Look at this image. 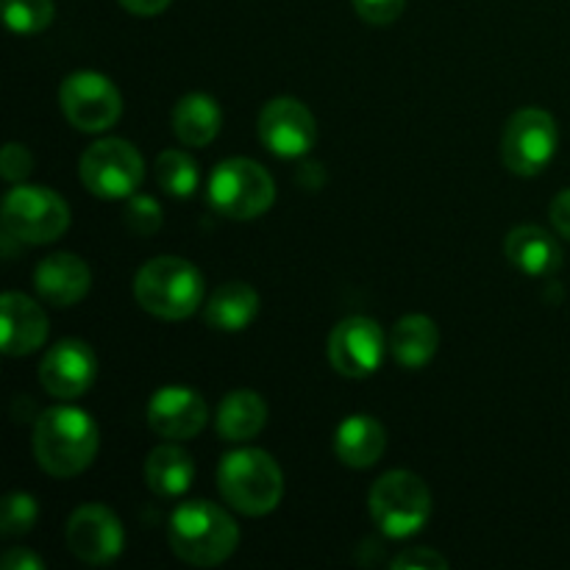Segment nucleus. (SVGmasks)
<instances>
[{"label": "nucleus", "mask_w": 570, "mask_h": 570, "mask_svg": "<svg viewBox=\"0 0 570 570\" xmlns=\"http://www.w3.org/2000/svg\"><path fill=\"white\" fill-rule=\"evenodd\" d=\"M33 287L39 298L50 306H76L92 287V273L89 265L76 254H53L42 259L33 271Z\"/></svg>", "instance_id": "nucleus-16"}, {"label": "nucleus", "mask_w": 570, "mask_h": 570, "mask_svg": "<svg viewBox=\"0 0 570 570\" xmlns=\"http://www.w3.org/2000/svg\"><path fill=\"white\" fill-rule=\"evenodd\" d=\"M126 226L139 237H150L161 228V206L150 195H131L126 206Z\"/></svg>", "instance_id": "nucleus-28"}, {"label": "nucleus", "mask_w": 570, "mask_h": 570, "mask_svg": "<svg viewBox=\"0 0 570 570\" xmlns=\"http://www.w3.org/2000/svg\"><path fill=\"white\" fill-rule=\"evenodd\" d=\"M315 117L298 98H273L259 115V139L271 154L298 159L315 145Z\"/></svg>", "instance_id": "nucleus-13"}, {"label": "nucleus", "mask_w": 570, "mask_h": 570, "mask_svg": "<svg viewBox=\"0 0 570 570\" xmlns=\"http://www.w3.org/2000/svg\"><path fill=\"white\" fill-rule=\"evenodd\" d=\"M384 360V332L371 317H345L328 334V362L345 379H365Z\"/></svg>", "instance_id": "nucleus-11"}, {"label": "nucleus", "mask_w": 570, "mask_h": 570, "mask_svg": "<svg viewBox=\"0 0 570 570\" xmlns=\"http://www.w3.org/2000/svg\"><path fill=\"white\" fill-rule=\"evenodd\" d=\"M37 518H39V507L31 495L28 493L6 495L3 510H0V534H6V538H20V534L31 532Z\"/></svg>", "instance_id": "nucleus-27"}, {"label": "nucleus", "mask_w": 570, "mask_h": 570, "mask_svg": "<svg viewBox=\"0 0 570 570\" xmlns=\"http://www.w3.org/2000/svg\"><path fill=\"white\" fill-rule=\"evenodd\" d=\"M156 181L170 198H193L200 181L198 165L189 154L170 148L156 159Z\"/></svg>", "instance_id": "nucleus-25"}, {"label": "nucleus", "mask_w": 570, "mask_h": 570, "mask_svg": "<svg viewBox=\"0 0 570 570\" xmlns=\"http://www.w3.org/2000/svg\"><path fill=\"white\" fill-rule=\"evenodd\" d=\"M354 11L371 26H390L401 17L406 0H351Z\"/></svg>", "instance_id": "nucleus-30"}, {"label": "nucleus", "mask_w": 570, "mask_h": 570, "mask_svg": "<svg viewBox=\"0 0 570 570\" xmlns=\"http://www.w3.org/2000/svg\"><path fill=\"white\" fill-rule=\"evenodd\" d=\"M78 173L92 195L104 200H122L131 198L142 184L145 161L131 142L109 137L83 150Z\"/></svg>", "instance_id": "nucleus-8"}, {"label": "nucleus", "mask_w": 570, "mask_h": 570, "mask_svg": "<svg viewBox=\"0 0 570 570\" xmlns=\"http://www.w3.org/2000/svg\"><path fill=\"white\" fill-rule=\"evenodd\" d=\"M53 0H3V20L14 33H39L53 22Z\"/></svg>", "instance_id": "nucleus-26"}, {"label": "nucleus", "mask_w": 570, "mask_h": 570, "mask_svg": "<svg viewBox=\"0 0 570 570\" xmlns=\"http://www.w3.org/2000/svg\"><path fill=\"white\" fill-rule=\"evenodd\" d=\"M59 104L78 131H109L122 115V98L115 83L92 70H78L61 81Z\"/></svg>", "instance_id": "nucleus-10"}, {"label": "nucleus", "mask_w": 570, "mask_h": 570, "mask_svg": "<svg viewBox=\"0 0 570 570\" xmlns=\"http://www.w3.org/2000/svg\"><path fill=\"white\" fill-rule=\"evenodd\" d=\"M206 401L193 387H170L156 390L148 404V423L159 438L165 440H189L206 426Z\"/></svg>", "instance_id": "nucleus-15"}, {"label": "nucleus", "mask_w": 570, "mask_h": 570, "mask_svg": "<svg viewBox=\"0 0 570 570\" xmlns=\"http://www.w3.org/2000/svg\"><path fill=\"white\" fill-rule=\"evenodd\" d=\"M134 295L145 312L161 321H184L204 301V276L198 267L178 256H156L139 267Z\"/></svg>", "instance_id": "nucleus-3"}, {"label": "nucleus", "mask_w": 570, "mask_h": 570, "mask_svg": "<svg viewBox=\"0 0 570 570\" xmlns=\"http://www.w3.org/2000/svg\"><path fill=\"white\" fill-rule=\"evenodd\" d=\"M31 170H33L31 150H28L26 145H17V142L6 145L3 154H0V176H3L9 184H17L22 181V178L31 176Z\"/></svg>", "instance_id": "nucleus-29"}, {"label": "nucleus", "mask_w": 570, "mask_h": 570, "mask_svg": "<svg viewBox=\"0 0 570 570\" xmlns=\"http://www.w3.org/2000/svg\"><path fill=\"white\" fill-rule=\"evenodd\" d=\"M387 434L384 426L371 415H351L334 432V454L343 465L365 471L373 468L384 454Z\"/></svg>", "instance_id": "nucleus-18"}, {"label": "nucleus", "mask_w": 570, "mask_h": 570, "mask_svg": "<svg viewBox=\"0 0 570 570\" xmlns=\"http://www.w3.org/2000/svg\"><path fill=\"white\" fill-rule=\"evenodd\" d=\"M98 360L81 340H61L39 362V384L53 399H81L95 382Z\"/></svg>", "instance_id": "nucleus-14"}, {"label": "nucleus", "mask_w": 570, "mask_h": 570, "mask_svg": "<svg viewBox=\"0 0 570 570\" xmlns=\"http://www.w3.org/2000/svg\"><path fill=\"white\" fill-rule=\"evenodd\" d=\"M120 6L137 17H154L161 14L170 6V0H120Z\"/></svg>", "instance_id": "nucleus-34"}, {"label": "nucleus", "mask_w": 570, "mask_h": 570, "mask_svg": "<svg viewBox=\"0 0 570 570\" xmlns=\"http://www.w3.org/2000/svg\"><path fill=\"white\" fill-rule=\"evenodd\" d=\"M206 198L217 215L232 220H254L273 206L276 184L259 161L226 159L212 170Z\"/></svg>", "instance_id": "nucleus-6"}, {"label": "nucleus", "mask_w": 570, "mask_h": 570, "mask_svg": "<svg viewBox=\"0 0 570 570\" xmlns=\"http://www.w3.org/2000/svg\"><path fill=\"white\" fill-rule=\"evenodd\" d=\"M6 570H42V560L28 549H11L3 557Z\"/></svg>", "instance_id": "nucleus-33"}, {"label": "nucleus", "mask_w": 570, "mask_h": 570, "mask_svg": "<svg viewBox=\"0 0 570 570\" xmlns=\"http://www.w3.org/2000/svg\"><path fill=\"white\" fill-rule=\"evenodd\" d=\"M267 423V404L254 390H234L217 406L215 429L220 440L228 443H245L254 440Z\"/></svg>", "instance_id": "nucleus-20"}, {"label": "nucleus", "mask_w": 570, "mask_h": 570, "mask_svg": "<svg viewBox=\"0 0 570 570\" xmlns=\"http://www.w3.org/2000/svg\"><path fill=\"white\" fill-rule=\"evenodd\" d=\"M393 568H423V570H445L449 568V560L443 554H438L434 549H410L404 554H399L393 560Z\"/></svg>", "instance_id": "nucleus-31"}, {"label": "nucleus", "mask_w": 570, "mask_h": 570, "mask_svg": "<svg viewBox=\"0 0 570 570\" xmlns=\"http://www.w3.org/2000/svg\"><path fill=\"white\" fill-rule=\"evenodd\" d=\"M560 142V131L549 111L521 109L507 120L504 139H501V156L507 170L515 176H538L551 165Z\"/></svg>", "instance_id": "nucleus-9"}, {"label": "nucleus", "mask_w": 570, "mask_h": 570, "mask_svg": "<svg viewBox=\"0 0 570 570\" xmlns=\"http://www.w3.org/2000/svg\"><path fill=\"white\" fill-rule=\"evenodd\" d=\"M3 228L6 237L17 243L45 245L56 243L70 228V206L59 193L48 187H20L11 189L3 200Z\"/></svg>", "instance_id": "nucleus-7"}, {"label": "nucleus", "mask_w": 570, "mask_h": 570, "mask_svg": "<svg viewBox=\"0 0 570 570\" xmlns=\"http://www.w3.org/2000/svg\"><path fill=\"white\" fill-rule=\"evenodd\" d=\"M217 488L237 512L262 518L278 507L284 495L282 468L267 451L237 449L217 468Z\"/></svg>", "instance_id": "nucleus-4"}, {"label": "nucleus", "mask_w": 570, "mask_h": 570, "mask_svg": "<svg viewBox=\"0 0 570 570\" xmlns=\"http://www.w3.org/2000/svg\"><path fill=\"white\" fill-rule=\"evenodd\" d=\"M0 332H3V354L26 356L33 354L48 340V315L37 301L22 293H6L0 298Z\"/></svg>", "instance_id": "nucleus-17"}, {"label": "nucleus", "mask_w": 570, "mask_h": 570, "mask_svg": "<svg viewBox=\"0 0 570 570\" xmlns=\"http://www.w3.org/2000/svg\"><path fill=\"white\" fill-rule=\"evenodd\" d=\"M507 259L527 276H551L562 265V248L546 228L518 226L507 234Z\"/></svg>", "instance_id": "nucleus-19"}, {"label": "nucleus", "mask_w": 570, "mask_h": 570, "mask_svg": "<svg viewBox=\"0 0 570 570\" xmlns=\"http://www.w3.org/2000/svg\"><path fill=\"white\" fill-rule=\"evenodd\" d=\"M223 111L217 100L206 92L184 95L173 109V131L189 148H204L220 134Z\"/></svg>", "instance_id": "nucleus-21"}, {"label": "nucleus", "mask_w": 570, "mask_h": 570, "mask_svg": "<svg viewBox=\"0 0 570 570\" xmlns=\"http://www.w3.org/2000/svg\"><path fill=\"white\" fill-rule=\"evenodd\" d=\"M371 518L390 540H404L421 532L432 515V493L426 482L410 471H387L371 490Z\"/></svg>", "instance_id": "nucleus-5"}, {"label": "nucleus", "mask_w": 570, "mask_h": 570, "mask_svg": "<svg viewBox=\"0 0 570 570\" xmlns=\"http://www.w3.org/2000/svg\"><path fill=\"white\" fill-rule=\"evenodd\" d=\"M67 546L87 566H109L122 554L126 534L120 518L104 504H83L70 515L65 529Z\"/></svg>", "instance_id": "nucleus-12"}, {"label": "nucleus", "mask_w": 570, "mask_h": 570, "mask_svg": "<svg viewBox=\"0 0 570 570\" xmlns=\"http://www.w3.org/2000/svg\"><path fill=\"white\" fill-rule=\"evenodd\" d=\"M551 223L557 232L570 243V189H562L554 200H551Z\"/></svg>", "instance_id": "nucleus-32"}, {"label": "nucleus", "mask_w": 570, "mask_h": 570, "mask_svg": "<svg viewBox=\"0 0 570 570\" xmlns=\"http://www.w3.org/2000/svg\"><path fill=\"white\" fill-rule=\"evenodd\" d=\"M440 345V328L432 317L426 315H406L401 317L390 334V351H393L395 362L410 371L429 365L438 354Z\"/></svg>", "instance_id": "nucleus-23"}, {"label": "nucleus", "mask_w": 570, "mask_h": 570, "mask_svg": "<svg viewBox=\"0 0 570 570\" xmlns=\"http://www.w3.org/2000/svg\"><path fill=\"white\" fill-rule=\"evenodd\" d=\"M167 538L178 560L195 568H215L237 551L239 527L212 501H187L170 515Z\"/></svg>", "instance_id": "nucleus-2"}, {"label": "nucleus", "mask_w": 570, "mask_h": 570, "mask_svg": "<svg viewBox=\"0 0 570 570\" xmlns=\"http://www.w3.org/2000/svg\"><path fill=\"white\" fill-rule=\"evenodd\" d=\"M98 454V426L76 406H53L37 417L33 456L39 468L56 479L78 476Z\"/></svg>", "instance_id": "nucleus-1"}, {"label": "nucleus", "mask_w": 570, "mask_h": 570, "mask_svg": "<svg viewBox=\"0 0 570 570\" xmlns=\"http://www.w3.org/2000/svg\"><path fill=\"white\" fill-rule=\"evenodd\" d=\"M195 462L178 445H159L145 460V482L161 499H178L193 488Z\"/></svg>", "instance_id": "nucleus-24"}, {"label": "nucleus", "mask_w": 570, "mask_h": 570, "mask_svg": "<svg viewBox=\"0 0 570 570\" xmlns=\"http://www.w3.org/2000/svg\"><path fill=\"white\" fill-rule=\"evenodd\" d=\"M259 315V293L245 282L223 284L206 304L204 317L215 332H243Z\"/></svg>", "instance_id": "nucleus-22"}]
</instances>
